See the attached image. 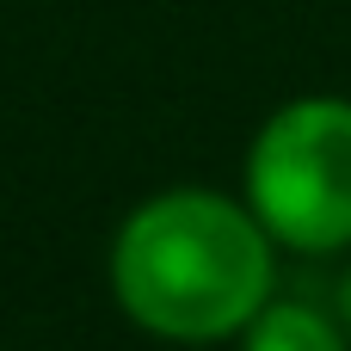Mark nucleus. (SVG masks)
<instances>
[{"label":"nucleus","mask_w":351,"mask_h":351,"mask_svg":"<svg viewBox=\"0 0 351 351\" xmlns=\"http://www.w3.org/2000/svg\"><path fill=\"white\" fill-rule=\"evenodd\" d=\"M241 351H351V333L339 327L333 302H308V296H271L259 308V321L234 339Z\"/></svg>","instance_id":"3"},{"label":"nucleus","mask_w":351,"mask_h":351,"mask_svg":"<svg viewBox=\"0 0 351 351\" xmlns=\"http://www.w3.org/2000/svg\"><path fill=\"white\" fill-rule=\"evenodd\" d=\"M278 241L216 185H167L111 234V302L167 346H228L278 296Z\"/></svg>","instance_id":"1"},{"label":"nucleus","mask_w":351,"mask_h":351,"mask_svg":"<svg viewBox=\"0 0 351 351\" xmlns=\"http://www.w3.org/2000/svg\"><path fill=\"white\" fill-rule=\"evenodd\" d=\"M327 302H333V315H339V327L351 333V265L333 278V290H327Z\"/></svg>","instance_id":"4"},{"label":"nucleus","mask_w":351,"mask_h":351,"mask_svg":"<svg viewBox=\"0 0 351 351\" xmlns=\"http://www.w3.org/2000/svg\"><path fill=\"white\" fill-rule=\"evenodd\" d=\"M241 197L284 253H351V99L296 93L247 142Z\"/></svg>","instance_id":"2"}]
</instances>
